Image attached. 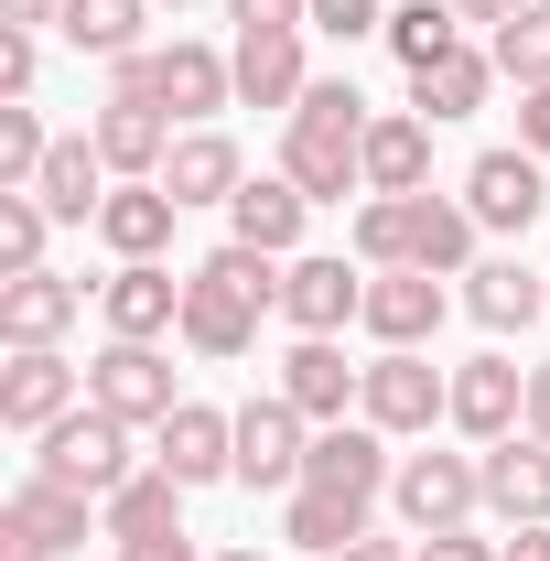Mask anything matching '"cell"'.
Segmentation results:
<instances>
[{"label": "cell", "instance_id": "2", "mask_svg": "<svg viewBox=\"0 0 550 561\" xmlns=\"http://www.w3.org/2000/svg\"><path fill=\"white\" fill-rule=\"evenodd\" d=\"M260 313H280V260L271 249H216L184 271V346L195 356H249L260 346Z\"/></svg>", "mask_w": 550, "mask_h": 561}, {"label": "cell", "instance_id": "6", "mask_svg": "<svg viewBox=\"0 0 550 561\" xmlns=\"http://www.w3.org/2000/svg\"><path fill=\"white\" fill-rule=\"evenodd\" d=\"M87 400L108 421H130V432H162V421L184 411V400H173V356L140 346V335H108V346L87 356Z\"/></svg>", "mask_w": 550, "mask_h": 561}, {"label": "cell", "instance_id": "15", "mask_svg": "<svg viewBox=\"0 0 550 561\" xmlns=\"http://www.w3.org/2000/svg\"><path fill=\"white\" fill-rule=\"evenodd\" d=\"M465 206H475V227H496V238L540 227V206H550L540 151H475V173H465Z\"/></svg>", "mask_w": 550, "mask_h": 561}, {"label": "cell", "instance_id": "40", "mask_svg": "<svg viewBox=\"0 0 550 561\" xmlns=\"http://www.w3.org/2000/svg\"><path fill=\"white\" fill-rule=\"evenodd\" d=\"M313 33H335V44H367V33H389V11H378V0H313Z\"/></svg>", "mask_w": 550, "mask_h": 561}, {"label": "cell", "instance_id": "19", "mask_svg": "<svg viewBox=\"0 0 550 561\" xmlns=\"http://www.w3.org/2000/svg\"><path fill=\"white\" fill-rule=\"evenodd\" d=\"M485 518H507V529H540L550 518V443L540 432H507V443H485Z\"/></svg>", "mask_w": 550, "mask_h": 561}, {"label": "cell", "instance_id": "5", "mask_svg": "<svg viewBox=\"0 0 550 561\" xmlns=\"http://www.w3.org/2000/svg\"><path fill=\"white\" fill-rule=\"evenodd\" d=\"M356 421H378L389 443H421L432 421H454V378H443L421 346H378L367 389H356Z\"/></svg>", "mask_w": 550, "mask_h": 561}, {"label": "cell", "instance_id": "9", "mask_svg": "<svg viewBox=\"0 0 550 561\" xmlns=\"http://www.w3.org/2000/svg\"><path fill=\"white\" fill-rule=\"evenodd\" d=\"M389 476H400V454H389V432L378 421H324L313 432V454H302V486H324V496H389Z\"/></svg>", "mask_w": 550, "mask_h": 561}, {"label": "cell", "instance_id": "10", "mask_svg": "<svg viewBox=\"0 0 550 561\" xmlns=\"http://www.w3.org/2000/svg\"><path fill=\"white\" fill-rule=\"evenodd\" d=\"M367 313V260H280V324L291 335H345Z\"/></svg>", "mask_w": 550, "mask_h": 561}, {"label": "cell", "instance_id": "23", "mask_svg": "<svg viewBox=\"0 0 550 561\" xmlns=\"http://www.w3.org/2000/svg\"><path fill=\"white\" fill-rule=\"evenodd\" d=\"M367 195H432V119L421 108L367 119Z\"/></svg>", "mask_w": 550, "mask_h": 561}, {"label": "cell", "instance_id": "17", "mask_svg": "<svg viewBox=\"0 0 550 561\" xmlns=\"http://www.w3.org/2000/svg\"><path fill=\"white\" fill-rule=\"evenodd\" d=\"M87 313V280L66 271H11L0 280V346H66Z\"/></svg>", "mask_w": 550, "mask_h": 561}, {"label": "cell", "instance_id": "30", "mask_svg": "<svg viewBox=\"0 0 550 561\" xmlns=\"http://www.w3.org/2000/svg\"><path fill=\"white\" fill-rule=\"evenodd\" d=\"M184 476H162V465H140L130 486L108 496V507H98V529H108V540H151V529H184Z\"/></svg>", "mask_w": 550, "mask_h": 561}, {"label": "cell", "instance_id": "31", "mask_svg": "<svg viewBox=\"0 0 550 561\" xmlns=\"http://www.w3.org/2000/svg\"><path fill=\"white\" fill-rule=\"evenodd\" d=\"M485 87H496V55L454 44L443 66H421V76H411V108H421V119H475V108H485Z\"/></svg>", "mask_w": 550, "mask_h": 561}, {"label": "cell", "instance_id": "4", "mask_svg": "<svg viewBox=\"0 0 550 561\" xmlns=\"http://www.w3.org/2000/svg\"><path fill=\"white\" fill-rule=\"evenodd\" d=\"M33 476H55V486H76V496H98V507H108V496H119V486L140 476V454H130V421H108L98 400H87V411H66L55 432H44Z\"/></svg>", "mask_w": 550, "mask_h": 561}, {"label": "cell", "instance_id": "46", "mask_svg": "<svg viewBox=\"0 0 550 561\" xmlns=\"http://www.w3.org/2000/svg\"><path fill=\"white\" fill-rule=\"evenodd\" d=\"M0 11H11L22 33H44V22H66V0H0Z\"/></svg>", "mask_w": 550, "mask_h": 561}, {"label": "cell", "instance_id": "28", "mask_svg": "<svg viewBox=\"0 0 550 561\" xmlns=\"http://www.w3.org/2000/svg\"><path fill=\"white\" fill-rule=\"evenodd\" d=\"M22 540H44V551H76L87 529H98V496H76V486H55V476H22L11 486V507H0Z\"/></svg>", "mask_w": 550, "mask_h": 561}, {"label": "cell", "instance_id": "1", "mask_svg": "<svg viewBox=\"0 0 550 561\" xmlns=\"http://www.w3.org/2000/svg\"><path fill=\"white\" fill-rule=\"evenodd\" d=\"M367 119H378V108H367L345 76H313L302 108H291V130H280V173H291L313 206L367 195Z\"/></svg>", "mask_w": 550, "mask_h": 561}, {"label": "cell", "instance_id": "37", "mask_svg": "<svg viewBox=\"0 0 550 561\" xmlns=\"http://www.w3.org/2000/svg\"><path fill=\"white\" fill-rule=\"evenodd\" d=\"M485 55H496V76H518V87H550V0H529V11H507Z\"/></svg>", "mask_w": 550, "mask_h": 561}, {"label": "cell", "instance_id": "14", "mask_svg": "<svg viewBox=\"0 0 550 561\" xmlns=\"http://www.w3.org/2000/svg\"><path fill=\"white\" fill-rule=\"evenodd\" d=\"M443 313H454L443 271H367V313H356V324H367L378 346H432Z\"/></svg>", "mask_w": 550, "mask_h": 561}, {"label": "cell", "instance_id": "7", "mask_svg": "<svg viewBox=\"0 0 550 561\" xmlns=\"http://www.w3.org/2000/svg\"><path fill=\"white\" fill-rule=\"evenodd\" d=\"M389 507L411 518V540H432V529H475L485 507V465L475 454H400V476H389Z\"/></svg>", "mask_w": 550, "mask_h": 561}, {"label": "cell", "instance_id": "33", "mask_svg": "<svg viewBox=\"0 0 550 561\" xmlns=\"http://www.w3.org/2000/svg\"><path fill=\"white\" fill-rule=\"evenodd\" d=\"M475 206L465 195H421V249H411V271H443V280H465L475 271Z\"/></svg>", "mask_w": 550, "mask_h": 561}, {"label": "cell", "instance_id": "26", "mask_svg": "<svg viewBox=\"0 0 550 561\" xmlns=\"http://www.w3.org/2000/svg\"><path fill=\"white\" fill-rule=\"evenodd\" d=\"M108 184H119V173H108V151H98V140L76 130V140H55V162H44V184H33V195L55 206V227H98Z\"/></svg>", "mask_w": 550, "mask_h": 561}, {"label": "cell", "instance_id": "22", "mask_svg": "<svg viewBox=\"0 0 550 561\" xmlns=\"http://www.w3.org/2000/svg\"><path fill=\"white\" fill-rule=\"evenodd\" d=\"M227 66H238V108H280V119H291L302 87H313V76H302V33H238Z\"/></svg>", "mask_w": 550, "mask_h": 561}, {"label": "cell", "instance_id": "42", "mask_svg": "<svg viewBox=\"0 0 550 561\" xmlns=\"http://www.w3.org/2000/svg\"><path fill=\"white\" fill-rule=\"evenodd\" d=\"M411 561H496V540H475V529H432V540H411Z\"/></svg>", "mask_w": 550, "mask_h": 561}, {"label": "cell", "instance_id": "27", "mask_svg": "<svg viewBox=\"0 0 550 561\" xmlns=\"http://www.w3.org/2000/svg\"><path fill=\"white\" fill-rule=\"evenodd\" d=\"M280 540L291 551H313V561H335L367 540V496H324V486H291L280 496Z\"/></svg>", "mask_w": 550, "mask_h": 561}, {"label": "cell", "instance_id": "21", "mask_svg": "<svg viewBox=\"0 0 550 561\" xmlns=\"http://www.w3.org/2000/svg\"><path fill=\"white\" fill-rule=\"evenodd\" d=\"M356 389H367V367H345L335 335H302V346L280 356V400L313 421V432H324V421H345V400H356Z\"/></svg>", "mask_w": 550, "mask_h": 561}, {"label": "cell", "instance_id": "49", "mask_svg": "<svg viewBox=\"0 0 550 561\" xmlns=\"http://www.w3.org/2000/svg\"><path fill=\"white\" fill-rule=\"evenodd\" d=\"M0 561H55V551H44V540H22V529L0 518Z\"/></svg>", "mask_w": 550, "mask_h": 561}, {"label": "cell", "instance_id": "34", "mask_svg": "<svg viewBox=\"0 0 550 561\" xmlns=\"http://www.w3.org/2000/svg\"><path fill=\"white\" fill-rule=\"evenodd\" d=\"M411 249H421V195H367L356 206V260L367 271H411Z\"/></svg>", "mask_w": 550, "mask_h": 561}, {"label": "cell", "instance_id": "29", "mask_svg": "<svg viewBox=\"0 0 550 561\" xmlns=\"http://www.w3.org/2000/svg\"><path fill=\"white\" fill-rule=\"evenodd\" d=\"M173 195H162V184H108V206H98V238H108V249H119V260H162V249H173Z\"/></svg>", "mask_w": 550, "mask_h": 561}, {"label": "cell", "instance_id": "13", "mask_svg": "<svg viewBox=\"0 0 550 561\" xmlns=\"http://www.w3.org/2000/svg\"><path fill=\"white\" fill-rule=\"evenodd\" d=\"M98 313H108V335L162 346V335H184V280L162 271V260H119V271L98 280Z\"/></svg>", "mask_w": 550, "mask_h": 561}, {"label": "cell", "instance_id": "51", "mask_svg": "<svg viewBox=\"0 0 550 561\" xmlns=\"http://www.w3.org/2000/svg\"><path fill=\"white\" fill-rule=\"evenodd\" d=\"M216 561H271V551H216Z\"/></svg>", "mask_w": 550, "mask_h": 561}, {"label": "cell", "instance_id": "52", "mask_svg": "<svg viewBox=\"0 0 550 561\" xmlns=\"http://www.w3.org/2000/svg\"><path fill=\"white\" fill-rule=\"evenodd\" d=\"M151 11H195V0H151Z\"/></svg>", "mask_w": 550, "mask_h": 561}, {"label": "cell", "instance_id": "38", "mask_svg": "<svg viewBox=\"0 0 550 561\" xmlns=\"http://www.w3.org/2000/svg\"><path fill=\"white\" fill-rule=\"evenodd\" d=\"M55 162V130L33 119V98H0V184H44Z\"/></svg>", "mask_w": 550, "mask_h": 561}, {"label": "cell", "instance_id": "11", "mask_svg": "<svg viewBox=\"0 0 550 561\" xmlns=\"http://www.w3.org/2000/svg\"><path fill=\"white\" fill-rule=\"evenodd\" d=\"M454 432L465 443H507V432H529V367L518 356H465L454 367Z\"/></svg>", "mask_w": 550, "mask_h": 561}, {"label": "cell", "instance_id": "48", "mask_svg": "<svg viewBox=\"0 0 550 561\" xmlns=\"http://www.w3.org/2000/svg\"><path fill=\"white\" fill-rule=\"evenodd\" d=\"M454 11H465V22H485V33H496V22H507V11H529V0H454Z\"/></svg>", "mask_w": 550, "mask_h": 561}, {"label": "cell", "instance_id": "25", "mask_svg": "<svg viewBox=\"0 0 550 561\" xmlns=\"http://www.w3.org/2000/svg\"><path fill=\"white\" fill-rule=\"evenodd\" d=\"M238 184H249V162H238V140H227V130H184V140H173V162H162V195H173V206H227Z\"/></svg>", "mask_w": 550, "mask_h": 561}, {"label": "cell", "instance_id": "8", "mask_svg": "<svg viewBox=\"0 0 550 561\" xmlns=\"http://www.w3.org/2000/svg\"><path fill=\"white\" fill-rule=\"evenodd\" d=\"M66 411H87V367H66V346H11V367H0V432L44 443Z\"/></svg>", "mask_w": 550, "mask_h": 561}, {"label": "cell", "instance_id": "12", "mask_svg": "<svg viewBox=\"0 0 550 561\" xmlns=\"http://www.w3.org/2000/svg\"><path fill=\"white\" fill-rule=\"evenodd\" d=\"M302 454H313V421L291 411L280 389H260L249 411H238V486H302Z\"/></svg>", "mask_w": 550, "mask_h": 561}, {"label": "cell", "instance_id": "35", "mask_svg": "<svg viewBox=\"0 0 550 561\" xmlns=\"http://www.w3.org/2000/svg\"><path fill=\"white\" fill-rule=\"evenodd\" d=\"M454 44H465V11H454V0H400V11H389V55H400L411 76L443 66Z\"/></svg>", "mask_w": 550, "mask_h": 561}, {"label": "cell", "instance_id": "43", "mask_svg": "<svg viewBox=\"0 0 550 561\" xmlns=\"http://www.w3.org/2000/svg\"><path fill=\"white\" fill-rule=\"evenodd\" d=\"M518 151L550 162V87H518Z\"/></svg>", "mask_w": 550, "mask_h": 561}, {"label": "cell", "instance_id": "36", "mask_svg": "<svg viewBox=\"0 0 550 561\" xmlns=\"http://www.w3.org/2000/svg\"><path fill=\"white\" fill-rule=\"evenodd\" d=\"M44 238H55V206H44L33 184H0V280L44 271Z\"/></svg>", "mask_w": 550, "mask_h": 561}, {"label": "cell", "instance_id": "16", "mask_svg": "<svg viewBox=\"0 0 550 561\" xmlns=\"http://www.w3.org/2000/svg\"><path fill=\"white\" fill-rule=\"evenodd\" d=\"M87 140L108 151V173L119 184H162V162H173V108H151V98H108L98 119H87Z\"/></svg>", "mask_w": 550, "mask_h": 561}, {"label": "cell", "instance_id": "20", "mask_svg": "<svg viewBox=\"0 0 550 561\" xmlns=\"http://www.w3.org/2000/svg\"><path fill=\"white\" fill-rule=\"evenodd\" d=\"M302 216H313V195H302L291 173H249V184L227 195V238H238V249H271V260H302Z\"/></svg>", "mask_w": 550, "mask_h": 561}, {"label": "cell", "instance_id": "18", "mask_svg": "<svg viewBox=\"0 0 550 561\" xmlns=\"http://www.w3.org/2000/svg\"><path fill=\"white\" fill-rule=\"evenodd\" d=\"M151 465H162V476H184V486H216V476H238V411H206V400H184V411L151 432Z\"/></svg>", "mask_w": 550, "mask_h": 561}, {"label": "cell", "instance_id": "3", "mask_svg": "<svg viewBox=\"0 0 550 561\" xmlns=\"http://www.w3.org/2000/svg\"><path fill=\"white\" fill-rule=\"evenodd\" d=\"M108 98H151V108H173V119L206 130L216 108L238 98V66H227L216 44H140V55L108 66Z\"/></svg>", "mask_w": 550, "mask_h": 561}, {"label": "cell", "instance_id": "39", "mask_svg": "<svg viewBox=\"0 0 550 561\" xmlns=\"http://www.w3.org/2000/svg\"><path fill=\"white\" fill-rule=\"evenodd\" d=\"M238 33H313V0H227Z\"/></svg>", "mask_w": 550, "mask_h": 561}, {"label": "cell", "instance_id": "47", "mask_svg": "<svg viewBox=\"0 0 550 561\" xmlns=\"http://www.w3.org/2000/svg\"><path fill=\"white\" fill-rule=\"evenodd\" d=\"M529 432L550 443V367H529Z\"/></svg>", "mask_w": 550, "mask_h": 561}, {"label": "cell", "instance_id": "45", "mask_svg": "<svg viewBox=\"0 0 550 561\" xmlns=\"http://www.w3.org/2000/svg\"><path fill=\"white\" fill-rule=\"evenodd\" d=\"M496 561H550V518H540V529H507V540H496Z\"/></svg>", "mask_w": 550, "mask_h": 561}, {"label": "cell", "instance_id": "32", "mask_svg": "<svg viewBox=\"0 0 550 561\" xmlns=\"http://www.w3.org/2000/svg\"><path fill=\"white\" fill-rule=\"evenodd\" d=\"M140 22H151V0H66V33L76 55H98V66H119V55H140Z\"/></svg>", "mask_w": 550, "mask_h": 561}, {"label": "cell", "instance_id": "41", "mask_svg": "<svg viewBox=\"0 0 550 561\" xmlns=\"http://www.w3.org/2000/svg\"><path fill=\"white\" fill-rule=\"evenodd\" d=\"M33 66H44V44L22 22H0V98H33Z\"/></svg>", "mask_w": 550, "mask_h": 561}, {"label": "cell", "instance_id": "24", "mask_svg": "<svg viewBox=\"0 0 550 561\" xmlns=\"http://www.w3.org/2000/svg\"><path fill=\"white\" fill-rule=\"evenodd\" d=\"M465 313H475L485 335H518V324L550 313V280L529 271V260H475V271H465Z\"/></svg>", "mask_w": 550, "mask_h": 561}, {"label": "cell", "instance_id": "50", "mask_svg": "<svg viewBox=\"0 0 550 561\" xmlns=\"http://www.w3.org/2000/svg\"><path fill=\"white\" fill-rule=\"evenodd\" d=\"M335 561H411L400 540H356V551H335Z\"/></svg>", "mask_w": 550, "mask_h": 561}, {"label": "cell", "instance_id": "44", "mask_svg": "<svg viewBox=\"0 0 550 561\" xmlns=\"http://www.w3.org/2000/svg\"><path fill=\"white\" fill-rule=\"evenodd\" d=\"M119 561H195L184 529H151V540H119Z\"/></svg>", "mask_w": 550, "mask_h": 561}]
</instances>
